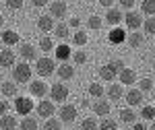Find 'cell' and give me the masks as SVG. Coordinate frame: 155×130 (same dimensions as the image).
Segmentation results:
<instances>
[{
    "mask_svg": "<svg viewBox=\"0 0 155 130\" xmlns=\"http://www.w3.org/2000/svg\"><path fill=\"white\" fill-rule=\"evenodd\" d=\"M139 91H143V93H149V91H153V79H143V81H139Z\"/></svg>",
    "mask_w": 155,
    "mask_h": 130,
    "instance_id": "40",
    "label": "cell"
},
{
    "mask_svg": "<svg viewBox=\"0 0 155 130\" xmlns=\"http://www.w3.org/2000/svg\"><path fill=\"white\" fill-rule=\"evenodd\" d=\"M58 116H60V122H64V124H72L74 120H77V107L71 106V103H64V106L58 109Z\"/></svg>",
    "mask_w": 155,
    "mask_h": 130,
    "instance_id": "5",
    "label": "cell"
},
{
    "mask_svg": "<svg viewBox=\"0 0 155 130\" xmlns=\"http://www.w3.org/2000/svg\"><path fill=\"white\" fill-rule=\"evenodd\" d=\"M56 114V107H54V101H50V99H44V101H39L37 103V116H41V118H52Z\"/></svg>",
    "mask_w": 155,
    "mask_h": 130,
    "instance_id": "8",
    "label": "cell"
},
{
    "mask_svg": "<svg viewBox=\"0 0 155 130\" xmlns=\"http://www.w3.org/2000/svg\"><path fill=\"white\" fill-rule=\"evenodd\" d=\"M99 79H101V81H107V83H110V81H116V72L112 70V68H110V66H99Z\"/></svg>",
    "mask_w": 155,
    "mask_h": 130,
    "instance_id": "25",
    "label": "cell"
},
{
    "mask_svg": "<svg viewBox=\"0 0 155 130\" xmlns=\"http://www.w3.org/2000/svg\"><path fill=\"white\" fill-rule=\"evenodd\" d=\"M19 54H21V58H23V60H37V50L31 46V44H21Z\"/></svg>",
    "mask_w": 155,
    "mask_h": 130,
    "instance_id": "16",
    "label": "cell"
},
{
    "mask_svg": "<svg viewBox=\"0 0 155 130\" xmlns=\"http://www.w3.org/2000/svg\"><path fill=\"white\" fill-rule=\"evenodd\" d=\"M153 99H155V93H153Z\"/></svg>",
    "mask_w": 155,
    "mask_h": 130,
    "instance_id": "52",
    "label": "cell"
},
{
    "mask_svg": "<svg viewBox=\"0 0 155 130\" xmlns=\"http://www.w3.org/2000/svg\"><path fill=\"white\" fill-rule=\"evenodd\" d=\"M35 70L39 76H50L56 72V60L50 58V56H41L35 60Z\"/></svg>",
    "mask_w": 155,
    "mask_h": 130,
    "instance_id": "2",
    "label": "cell"
},
{
    "mask_svg": "<svg viewBox=\"0 0 155 130\" xmlns=\"http://www.w3.org/2000/svg\"><path fill=\"white\" fill-rule=\"evenodd\" d=\"M56 72H58L60 81H71L74 76V66H71L68 62H62L60 66H56Z\"/></svg>",
    "mask_w": 155,
    "mask_h": 130,
    "instance_id": "12",
    "label": "cell"
},
{
    "mask_svg": "<svg viewBox=\"0 0 155 130\" xmlns=\"http://www.w3.org/2000/svg\"><path fill=\"white\" fill-rule=\"evenodd\" d=\"M17 64V56L12 50H0V66L2 68H12Z\"/></svg>",
    "mask_w": 155,
    "mask_h": 130,
    "instance_id": "10",
    "label": "cell"
},
{
    "mask_svg": "<svg viewBox=\"0 0 155 130\" xmlns=\"http://www.w3.org/2000/svg\"><path fill=\"white\" fill-rule=\"evenodd\" d=\"M124 99H126V103H128V107H137L143 103V91H139V89H128L126 93H124Z\"/></svg>",
    "mask_w": 155,
    "mask_h": 130,
    "instance_id": "9",
    "label": "cell"
},
{
    "mask_svg": "<svg viewBox=\"0 0 155 130\" xmlns=\"http://www.w3.org/2000/svg\"><path fill=\"white\" fill-rule=\"evenodd\" d=\"M124 23H126V27H128L130 31H137V29L143 25V15L137 12V11H128L124 15Z\"/></svg>",
    "mask_w": 155,
    "mask_h": 130,
    "instance_id": "6",
    "label": "cell"
},
{
    "mask_svg": "<svg viewBox=\"0 0 155 130\" xmlns=\"http://www.w3.org/2000/svg\"><path fill=\"white\" fill-rule=\"evenodd\" d=\"M101 25H104V19H99L97 15H93V17H89V19H87V27H89V29H93V31L101 29Z\"/></svg>",
    "mask_w": 155,
    "mask_h": 130,
    "instance_id": "36",
    "label": "cell"
},
{
    "mask_svg": "<svg viewBox=\"0 0 155 130\" xmlns=\"http://www.w3.org/2000/svg\"><path fill=\"white\" fill-rule=\"evenodd\" d=\"M141 12L147 15V17H153V15H155V0H143V4H141Z\"/></svg>",
    "mask_w": 155,
    "mask_h": 130,
    "instance_id": "28",
    "label": "cell"
},
{
    "mask_svg": "<svg viewBox=\"0 0 155 130\" xmlns=\"http://www.w3.org/2000/svg\"><path fill=\"white\" fill-rule=\"evenodd\" d=\"M6 2V6L11 8V11H19V8H23L25 0H4Z\"/></svg>",
    "mask_w": 155,
    "mask_h": 130,
    "instance_id": "42",
    "label": "cell"
},
{
    "mask_svg": "<svg viewBox=\"0 0 155 130\" xmlns=\"http://www.w3.org/2000/svg\"><path fill=\"white\" fill-rule=\"evenodd\" d=\"M110 109H112V106H110L107 99H97L95 103H93V112H95V116H104V118H106L107 114H110Z\"/></svg>",
    "mask_w": 155,
    "mask_h": 130,
    "instance_id": "15",
    "label": "cell"
},
{
    "mask_svg": "<svg viewBox=\"0 0 155 130\" xmlns=\"http://www.w3.org/2000/svg\"><path fill=\"white\" fill-rule=\"evenodd\" d=\"M31 66L27 64V62H19V64H15L12 66V81L17 85L21 83H31Z\"/></svg>",
    "mask_w": 155,
    "mask_h": 130,
    "instance_id": "1",
    "label": "cell"
},
{
    "mask_svg": "<svg viewBox=\"0 0 155 130\" xmlns=\"http://www.w3.org/2000/svg\"><path fill=\"white\" fill-rule=\"evenodd\" d=\"M72 62H74V64H85V62H87V54H85V50H77V52H72Z\"/></svg>",
    "mask_w": 155,
    "mask_h": 130,
    "instance_id": "41",
    "label": "cell"
},
{
    "mask_svg": "<svg viewBox=\"0 0 155 130\" xmlns=\"http://www.w3.org/2000/svg\"><path fill=\"white\" fill-rule=\"evenodd\" d=\"M72 41H74V46L83 47V46H87V41H89V37H87V33H83V31H77V33L72 35Z\"/></svg>",
    "mask_w": 155,
    "mask_h": 130,
    "instance_id": "35",
    "label": "cell"
},
{
    "mask_svg": "<svg viewBox=\"0 0 155 130\" xmlns=\"http://www.w3.org/2000/svg\"><path fill=\"white\" fill-rule=\"evenodd\" d=\"M107 97H110L112 101L122 99V97H124V89H122V85H120V83H112L110 87H107Z\"/></svg>",
    "mask_w": 155,
    "mask_h": 130,
    "instance_id": "18",
    "label": "cell"
},
{
    "mask_svg": "<svg viewBox=\"0 0 155 130\" xmlns=\"http://www.w3.org/2000/svg\"><path fill=\"white\" fill-rule=\"evenodd\" d=\"M50 0H33V6H37V8H41V6H46Z\"/></svg>",
    "mask_w": 155,
    "mask_h": 130,
    "instance_id": "47",
    "label": "cell"
},
{
    "mask_svg": "<svg viewBox=\"0 0 155 130\" xmlns=\"http://www.w3.org/2000/svg\"><path fill=\"white\" fill-rule=\"evenodd\" d=\"M97 130H118V124H116V120H112V118H107V116H106V118L99 122Z\"/></svg>",
    "mask_w": 155,
    "mask_h": 130,
    "instance_id": "29",
    "label": "cell"
},
{
    "mask_svg": "<svg viewBox=\"0 0 155 130\" xmlns=\"http://www.w3.org/2000/svg\"><path fill=\"white\" fill-rule=\"evenodd\" d=\"M0 93L4 97H15L17 95V83L15 81H2L0 83Z\"/></svg>",
    "mask_w": 155,
    "mask_h": 130,
    "instance_id": "20",
    "label": "cell"
},
{
    "mask_svg": "<svg viewBox=\"0 0 155 130\" xmlns=\"http://www.w3.org/2000/svg\"><path fill=\"white\" fill-rule=\"evenodd\" d=\"M15 107H17V114H21V116H29L31 114V109H33V101L29 99V97H17V101H15Z\"/></svg>",
    "mask_w": 155,
    "mask_h": 130,
    "instance_id": "7",
    "label": "cell"
},
{
    "mask_svg": "<svg viewBox=\"0 0 155 130\" xmlns=\"http://www.w3.org/2000/svg\"><path fill=\"white\" fill-rule=\"evenodd\" d=\"M68 15V4L64 2V0H54V2H50V17H54V19H64Z\"/></svg>",
    "mask_w": 155,
    "mask_h": 130,
    "instance_id": "4",
    "label": "cell"
},
{
    "mask_svg": "<svg viewBox=\"0 0 155 130\" xmlns=\"http://www.w3.org/2000/svg\"><path fill=\"white\" fill-rule=\"evenodd\" d=\"M79 25H81V21H79V19H71L68 27H79Z\"/></svg>",
    "mask_w": 155,
    "mask_h": 130,
    "instance_id": "48",
    "label": "cell"
},
{
    "mask_svg": "<svg viewBox=\"0 0 155 130\" xmlns=\"http://www.w3.org/2000/svg\"><path fill=\"white\" fill-rule=\"evenodd\" d=\"M2 25H4V17L0 15V27H2Z\"/></svg>",
    "mask_w": 155,
    "mask_h": 130,
    "instance_id": "49",
    "label": "cell"
},
{
    "mask_svg": "<svg viewBox=\"0 0 155 130\" xmlns=\"http://www.w3.org/2000/svg\"><path fill=\"white\" fill-rule=\"evenodd\" d=\"M54 35L58 37V39H68L71 37V27L66 23H58L54 27Z\"/></svg>",
    "mask_w": 155,
    "mask_h": 130,
    "instance_id": "24",
    "label": "cell"
},
{
    "mask_svg": "<svg viewBox=\"0 0 155 130\" xmlns=\"http://www.w3.org/2000/svg\"><path fill=\"white\" fill-rule=\"evenodd\" d=\"M54 17H50V15H44V17H39L37 19V29L39 31H44V33H50V31H54Z\"/></svg>",
    "mask_w": 155,
    "mask_h": 130,
    "instance_id": "11",
    "label": "cell"
},
{
    "mask_svg": "<svg viewBox=\"0 0 155 130\" xmlns=\"http://www.w3.org/2000/svg\"><path fill=\"white\" fill-rule=\"evenodd\" d=\"M99 4L106 6V8H112V6H114V0H99Z\"/></svg>",
    "mask_w": 155,
    "mask_h": 130,
    "instance_id": "46",
    "label": "cell"
},
{
    "mask_svg": "<svg viewBox=\"0 0 155 130\" xmlns=\"http://www.w3.org/2000/svg\"><path fill=\"white\" fill-rule=\"evenodd\" d=\"M120 21H124V15H122V11L120 8H107V15H106V23H110L112 27H118Z\"/></svg>",
    "mask_w": 155,
    "mask_h": 130,
    "instance_id": "13",
    "label": "cell"
},
{
    "mask_svg": "<svg viewBox=\"0 0 155 130\" xmlns=\"http://www.w3.org/2000/svg\"><path fill=\"white\" fill-rule=\"evenodd\" d=\"M0 130H17V118L15 116H0Z\"/></svg>",
    "mask_w": 155,
    "mask_h": 130,
    "instance_id": "21",
    "label": "cell"
},
{
    "mask_svg": "<svg viewBox=\"0 0 155 130\" xmlns=\"http://www.w3.org/2000/svg\"><path fill=\"white\" fill-rule=\"evenodd\" d=\"M141 27H143L145 33L153 35V33H155V17H147V19L143 21V25H141Z\"/></svg>",
    "mask_w": 155,
    "mask_h": 130,
    "instance_id": "33",
    "label": "cell"
},
{
    "mask_svg": "<svg viewBox=\"0 0 155 130\" xmlns=\"http://www.w3.org/2000/svg\"><path fill=\"white\" fill-rule=\"evenodd\" d=\"M107 66H110L112 70L116 72V74H120V72H122L124 68H126V66H124V62H122L120 58H114V60H110V62H107Z\"/></svg>",
    "mask_w": 155,
    "mask_h": 130,
    "instance_id": "38",
    "label": "cell"
},
{
    "mask_svg": "<svg viewBox=\"0 0 155 130\" xmlns=\"http://www.w3.org/2000/svg\"><path fill=\"white\" fill-rule=\"evenodd\" d=\"M141 118L147 120V122L155 120V107L153 106H143V107H141Z\"/></svg>",
    "mask_w": 155,
    "mask_h": 130,
    "instance_id": "32",
    "label": "cell"
},
{
    "mask_svg": "<svg viewBox=\"0 0 155 130\" xmlns=\"http://www.w3.org/2000/svg\"><path fill=\"white\" fill-rule=\"evenodd\" d=\"M19 126H21V130H37V120L31 116H25Z\"/></svg>",
    "mask_w": 155,
    "mask_h": 130,
    "instance_id": "27",
    "label": "cell"
},
{
    "mask_svg": "<svg viewBox=\"0 0 155 130\" xmlns=\"http://www.w3.org/2000/svg\"><path fill=\"white\" fill-rule=\"evenodd\" d=\"M89 95L95 97V99H101V95H104V87H101V83H91L89 85Z\"/></svg>",
    "mask_w": 155,
    "mask_h": 130,
    "instance_id": "34",
    "label": "cell"
},
{
    "mask_svg": "<svg viewBox=\"0 0 155 130\" xmlns=\"http://www.w3.org/2000/svg\"><path fill=\"white\" fill-rule=\"evenodd\" d=\"M0 39H2L6 46H15V44H19V33L12 31V29H6V31L0 35Z\"/></svg>",
    "mask_w": 155,
    "mask_h": 130,
    "instance_id": "23",
    "label": "cell"
},
{
    "mask_svg": "<svg viewBox=\"0 0 155 130\" xmlns=\"http://www.w3.org/2000/svg\"><path fill=\"white\" fill-rule=\"evenodd\" d=\"M54 50H56V56H58L60 60H64V62H66V60H68V58H71V56H72L71 47L66 46V44H62V46H58V47H54Z\"/></svg>",
    "mask_w": 155,
    "mask_h": 130,
    "instance_id": "26",
    "label": "cell"
},
{
    "mask_svg": "<svg viewBox=\"0 0 155 130\" xmlns=\"http://www.w3.org/2000/svg\"><path fill=\"white\" fill-rule=\"evenodd\" d=\"M4 114H8V103L6 101H0V116H4Z\"/></svg>",
    "mask_w": 155,
    "mask_h": 130,
    "instance_id": "45",
    "label": "cell"
},
{
    "mask_svg": "<svg viewBox=\"0 0 155 130\" xmlns=\"http://www.w3.org/2000/svg\"><path fill=\"white\" fill-rule=\"evenodd\" d=\"M149 130H155V124H151V126H149Z\"/></svg>",
    "mask_w": 155,
    "mask_h": 130,
    "instance_id": "50",
    "label": "cell"
},
{
    "mask_svg": "<svg viewBox=\"0 0 155 130\" xmlns=\"http://www.w3.org/2000/svg\"><path fill=\"white\" fill-rule=\"evenodd\" d=\"M126 39V33L120 29V27H114L112 31H110V41H116V44H120V41H124Z\"/></svg>",
    "mask_w": 155,
    "mask_h": 130,
    "instance_id": "30",
    "label": "cell"
},
{
    "mask_svg": "<svg viewBox=\"0 0 155 130\" xmlns=\"http://www.w3.org/2000/svg\"><path fill=\"white\" fill-rule=\"evenodd\" d=\"M68 95H71V91H68V87L64 83H54L50 87V97H52V101H56V103H64V101L68 99Z\"/></svg>",
    "mask_w": 155,
    "mask_h": 130,
    "instance_id": "3",
    "label": "cell"
},
{
    "mask_svg": "<svg viewBox=\"0 0 155 130\" xmlns=\"http://www.w3.org/2000/svg\"><path fill=\"white\" fill-rule=\"evenodd\" d=\"M62 128V122H60L58 118H46V122H44V130H60Z\"/></svg>",
    "mask_w": 155,
    "mask_h": 130,
    "instance_id": "31",
    "label": "cell"
},
{
    "mask_svg": "<svg viewBox=\"0 0 155 130\" xmlns=\"http://www.w3.org/2000/svg\"><path fill=\"white\" fill-rule=\"evenodd\" d=\"M137 118H139V116L134 114L132 107H124V109L120 112V122H124V124H134Z\"/></svg>",
    "mask_w": 155,
    "mask_h": 130,
    "instance_id": "22",
    "label": "cell"
},
{
    "mask_svg": "<svg viewBox=\"0 0 155 130\" xmlns=\"http://www.w3.org/2000/svg\"><path fill=\"white\" fill-rule=\"evenodd\" d=\"M97 126H99V122L95 118H85L81 122V130H97Z\"/></svg>",
    "mask_w": 155,
    "mask_h": 130,
    "instance_id": "39",
    "label": "cell"
},
{
    "mask_svg": "<svg viewBox=\"0 0 155 130\" xmlns=\"http://www.w3.org/2000/svg\"><path fill=\"white\" fill-rule=\"evenodd\" d=\"M124 41H126V44L134 50V47L143 46L145 37H143V33H139V31H130V33H126V39H124Z\"/></svg>",
    "mask_w": 155,
    "mask_h": 130,
    "instance_id": "17",
    "label": "cell"
},
{
    "mask_svg": "<svg viewBox=\"0 0 155 130\" xmlns=\"http://www.w3.org/2000/svg\"><path fill=\"white\" fill-rule=\"evenodd\" d=\"M118 76H120V85H134L137 83V72L132 70V68H124Z\"/></svg>",
    "mask_w": 155,
    "mask_h": 130,
    "instance_id": "19",
    "label": "cell"
},
{
    "mask_svg": "<svg viewBox=\"0 0 155 130\" xmlns=\"http://www.w3.org/2000/svg\"><path fill=\"white\" fill-rule=\"evenodd\" d=\"M39 50H41V52H52V50H54V41H52V37H41V39H39Z\"/></svg>",
    "mask_w": 155,
    "mask_h": 130,
    "instance_id": "37",
    "label": "cell"
},
{
    "mask_svg": "<svg viewBox=\"0 0 155 130\" xmlns=\"http://www.w3.org/2000/svg\"><path fill=\"white\" fill-rule=\"evenodd\" d=\"M29 93L33 95V97H44V95L48 93V85L37 79V81H33V83H29Z\"/></svg>",
    "mask_w": 155,
    "mask_h": 130,
    "instance_id": "14",
    "label": "cell"
},
{
    "mask_svg": "<svg viewBox=\"0 0 155 130\" xmlns=\"http://www.w3.org/2000/svg\"><path fill=\"white\" fill-rule=\"evenodd\" d=\"M118 2L122 8H128V11H132V6H134V0H118Z\"/></svg>",
    "mask_w": 155,
    "mask_h": 130,
    "instance_id": "43",
    "label": "cell"
},
{
    "mask_svg": "<svg viewBox=\"0 0 155 130\" xmlns=\"http://www.w3.org/2000/svg\"><path fill=\"white\" fill-rule=\"evenodd\" d=\"M0 83H2V76H0Z\"/></svg>",
    "mask_w": 155,
    "mask_h": 130,
    "instance_id": "51",
    "label": "cell"
},
{
    "mask_svg": "<svg viewBox=\"0 0 155 130\" xmlns=\"http://www.w3.org/2000/svg\"><path fill=\"white\" fill-rule=\"evenodd\" d=\"M132 130H149V126L143 124V122H134V124H132Z\"/></svg>",
    "mask_w": 155,
    "mask_h": 130,
    "instance_id": "44",
    "label": "cell"
}]
</instances>
